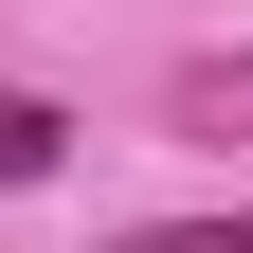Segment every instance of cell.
<instances>
[{
  "label": "cell",
  "mask_w": 253,
  "mask_h": 253,
  "mask_svg": "<svg viewBox=\"0 0 253 253\" xmlns=\"http://www.w3.org/2000/svg\"><path fill=\"white\" fill-rule=\"evenodd\" d=\"M73 145H90V126L54 109V90H0V181H54V163H73Z\"/></svg>",
  "instance_id": "cell-1"
},
{
  "label": "cell",
  "mask_w": 253,
  "mask_h": 253,
  "mask_svg": "<svg viewBox=\"0 0 253 253\" xmlns=\"http://www.w3.org/2000/svg\"><path fill=\"white\" fill-rule=\"evenodd\" d=\"M109 253H253V199H217V217H145V235H109Z\"/></svg>",
  "instance_id": "cell-2"
}]
</instances>
